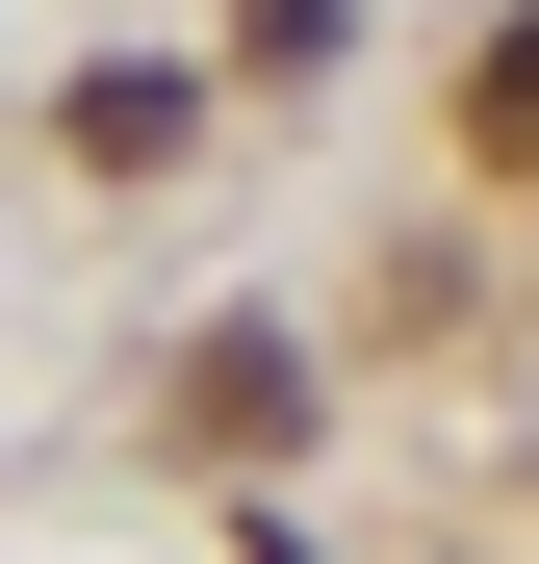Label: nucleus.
I'll return each mask as SVG.
<instances>
[{"label":"nucleus","mask_w":539,"mask_h":564,"mask_svg":"<svg viewBox=\"0 0 539 564\" xmlns=\"http://www.w3.org/2000/svg\"><path fill=\"white\" fill-rule=\"evenodd\" d=\"M180 411H206V436H283V411H309V359H283V334H206V359H180Z\"/></svg>","instance_id":"2"},{"label":"nucleus","mask_w":539,"mask_h":564,"mask_svg":"<svg viewBox=\"0 0 539 564\" xmlns=\"http://www.w3.org/2000/svg\"><path fill=\"white\" fill-rule=\"evenodd\" d=\"M463 154H488V180H539V0L463 52Z\"/></svg>","instance_id":"1"},{"label":"nucleus","mask_w":539,"mask_h":564,"mask_svg":"<svg viewBox=\"0 0 539 564\" xmlns=\"http://www.w3.org/2000/svg\"><path fill=\"white\" fill-rule=\"evenodd\" d=\"M257 564H283V539H257Z\"/></svg>","instance_id":"4"},{"label":"nucleus","mask_w":539,"mask_h":564,"mask_svg":"<svg viewBox=\"0 0 539 564\" xmlns=\"http://www.w3.org/2000/svg\"><path fill=\"white\" fill-rule=\"evenodd\" d=\"M77 154H104V180H154V154H180V77H154V52H104V77H77Z\"/></svg>","instance_id":"3"}]
</instances>
